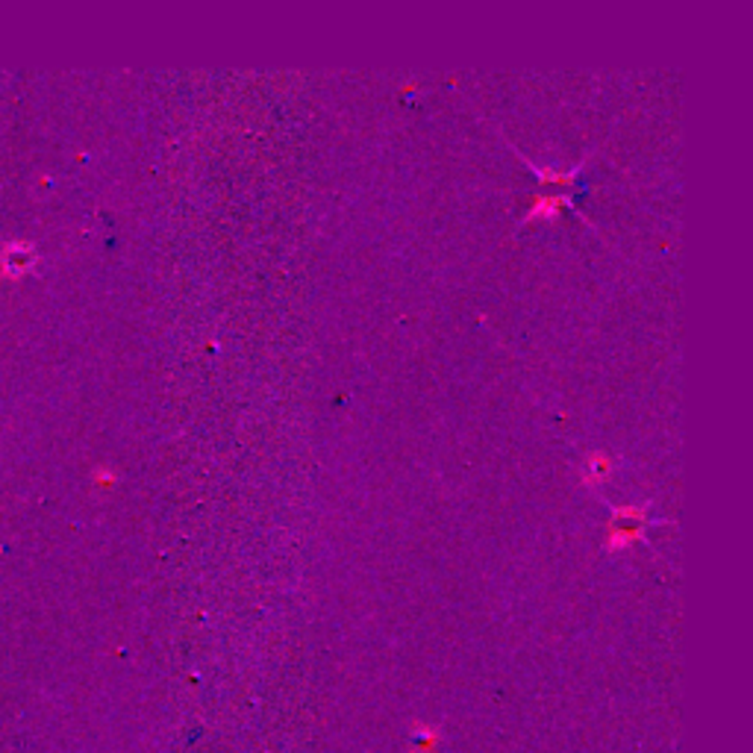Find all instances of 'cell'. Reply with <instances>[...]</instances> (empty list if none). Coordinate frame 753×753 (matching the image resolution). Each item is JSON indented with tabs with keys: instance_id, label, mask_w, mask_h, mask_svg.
<instances>
[{
	"instance_id": "3",
	"label": "cell",
	"mask_w": 753,
	"mask_h": 753,
	"mask_svg": "<svg viewBox=\"0 0 753 753\" xmlns=\"http://www.w3.org/2000/svg\"><path fill=\"white\" fill-rule=\"evenodd\" d=\"M648 503H627V507H615L609 518V530H641L645 532L648 524H654V518L648 516Z\"/></svg>"
},
{
	"instance_id": "2",
	"label": "cell",
	"mask_w": 753,
	"mask_h": 753,
	"mask_svg": "<svg viewBox=\"0 0 753 753\" xmlns=\"http://www.w3.org/2000/svg\"><path fill=\"white\" fill-rule=\"evenodd\" d=\"M516 153L530 165V171L536 174V180H539L541 189L559 186V189H568V191H580V189H577V174H580L583 165H574V168H568V171H556V168H545V165H536L532 159H527V156L521 151H516Z\"/></svg>"
},
{
	"instance_id": "4",
	"label": "cell",
	"mask_w": 753,
	"mask_h": 753,
	"mask_svg": "<svg viewBox=\"0 0 753 753\" xmlns=\"http://www.w3.org/2000/svg\"><path fill=\"white\" fill-rule=\"evenodd\" d=\"M612 471H615V459L606 456V454H601V451H592L589 456L583 459L580 480H583V485L594 489V485H603L606 480H609Z\"/></svg>"
},
{
	"instance_id": "1",
	"label": "cell",
	"mask_w": 753,
	"mask_h": 753,
	"mask_svg": "<svg viewBox=\"0 0 753 753\" xmlns=\"http://www.w3.org/2000/svg\"><path fill=\"white\" fill-rule=\"evenodd\" d=\"M574 195L577 191H539L532 198V204L527 209V215L521 218V224H530V221H554L559 213L565 209H574Z\"/></svg>"
}]
</instances>
